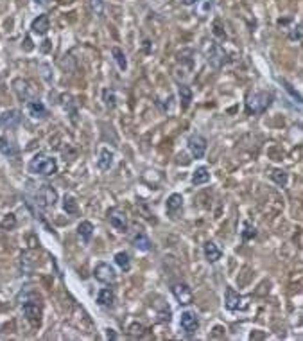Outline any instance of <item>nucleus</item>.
Masks as SVG:
<instances>
[{
	"instance_id": "19",
	"label": "nucleus",
	"mask_w": 303,
	"mask_h": 341,
	"mask_svg": "<svg viewBox=\"0 0 303 341\" xmlns=\"http://www.w3.org/2000/svg\"><path fill=\"white\" fill-rule=\"evenodd\" d=\"M131 244L136 248V250H140V251H151V250H153V243H151V239L144 232L135 233V235H133V239H131Z\"/></svg>"
},
{
	"instance_id": "27",
	"label": "nucleus",
	"mask_w": 303,
	"mask_h": 341,
	"mask_svg": "<svg viewBox=\"0 0 303 341\" xmlns=\"http://www.w3.org/2000/svg\"><path fill=\"white\" fill-rule=\"evenodd\" d=\"M102 101H104V106L106 108H115L117 106V94L115 90H112V88H104L102 90Z\"/></svg>"
},
{
	"instance_id": "14",
	"label": "nucleus",
	"mask_w": 303,
	"mask_h": 341,
	"mask_svg": "<svg viewBox=\"0 0 303 341\" xmlns=\"http://www.w3.org/2000/svg\"><path fill=\"white\" fill-rule=\"evenodd\" d=\"M113 160H115V153L108 147H101L97 154V167L99 171H109L113 165Z\"/></svg>"
},
{
	"instance_id": "30",
	"label": "nucleus",
	"mask_w": 303,
	"mask_h": 341,
	"mask_svg": "<svg viewBox=\"0 0 303 341\" xmlns=\"http://www.w3.org/2000/svg\"><path fill=\"white\" fill-rule=\"evenodd\" d=\"M240 237H242V241H251L257 237V228H255L251 223H244L242 225V230H240Z\"/></svg>"
},
{
	"instance_id": "33",
	"label": "nucleus",
	"mask_w": 303,
	"mask_h": 341,
	"mask_svg": "<svg viewBox=\"0 0 303 341\" xmlns=\"http://www.w3.org/2000/svg\"><path fill=\"white\" fill-rule=\"evenodd\" d=\"M303 38V23H296L289 29V40H301Z\"/></svg>"
},
{
	"instance_id": "20",
	"label": "nucleus",
	"mask_w": 303,
	"mask_h": 341,
	"mask_svg": "<svg viewBox=\"0 0 303 341\" xmlns=\"http://www.w3.org/2000/svg\"><path fill=\"white\" fill-rule=\"evenodd\" d=\"M113 302H115V293H113L112 287H102L97 293V304L101 307H112Z\"/></svg>"
},
{
	"instance_id": "36",
	"label": "nucleus",
	"mask_w": 303,
	"mask_h": 341,
	"mask_svg": "<svg viewBox=\"0 0 303 341\" xmlns=\"http://www.w3.org/2000/svg\"><path fill=\"white\" fill-rule=\"evenodd\" d=\"M213 8V0H203V6H201V15H206L210 9Z\"/></svg>"
},
{
	"instance_id": "7",
	"label": "nucleus",
	"mask_w": 303,
	"mask_h": 341,
	"mask_svg": "<svg viewBox=\"0 0 303 341\" xmlns=\"http://www.w3.org/2000/svg\"><path fill=\"white\" fill-rule=\"evenodd\" d=\"M180 327L187 336H192L199 329V316L194 311H183L180 314Z\"/></svg>"
},
{
	"instance_id": "4",
	"label": "nucleus",
	"mask_w": 303,
	"mask_h": 341,
	"mask_svg": "<svg viewBox=\"0 0 303 341\" xmlns=\"http://www.w3.org/2000/svg\"><path fill=\"white\" fill-rule=\"evenodd\" d=\"M225 307L228 309L230 312H237V311H246L247 309V300L242 295L235 291L233 287H226L225 291Z\"/></svg>"
},
{
	"instance_id": "15",
	"label": "nucleus",
	"mask_w": 303,
	"mask_h": 341,
	"mask_svg": "<svg viewBox=\"0 0 303 341\" xmlns=\"http://www.w3.org/2000/svg\"><path fill=\"white\" fill-rule=\"evenodd\" d=\"M49 29H50V20L47 15H38L33 20V23H31V31L34 34H38V36H45L49 33Z\"/></svg>"
},
{
	"instance_id": "35",
	"label": "nucleus",
	"mask_w": 303,
	"mask_h": 341,
	"mask_svg": "<svg viewBox=\"0 0 303 341\" xmlns=\"http://www.w3.org/2000/svg\"><path fill=\"white\" fill-rule=\"evenodd\" d=\"M129 334H131V336H142L144 334V325L142 323H133V325H129Z\"/></svg>"
},
{
	"instance_id": "6",
	"label": "nucleus",
	"mask_w": 303,
	"mask_h": 341,
	"mask_svg": "<svg viewBox=\"0 0 303 341\" xmlns=\"http://www.w3.org/2000/svg\"><path fill=\"white\" fill-rule=\"evenodd\" d=\"M106 218H108L109 225H112L117 232H120V233L127 232V216H126V212H122L120 208L113 206V208H108Z\"/></svg>"
},
{
	"instance_id": "1",
	"label": "nucleus",
	"mask_w": 303,
	"mask_h": 341,
	"mask_svg": "<svg viewBox=\"0 0 303 341\" xmlns=\"http://www.w3.org/2000/svg\"><path fill=\"white\" fill-rule=\"evenodd\" d=\"M274 101L273 92L269 90H255L250 92L246 97V113L247 115H260V113L267 112Z\"/></svg>"
},
{
	"instance_id": "18",
	"label": "nucleus",
	"mask_w": 303,
	"mask_h": 341,
	"mask_svg": "<svg viewBox=\"0 0 303 341\" xmlns=\"http://www.w3.org/2000/svg\"><path fill=\"white\" fill-rule=\"evenodd\" d=\"M0 153L4 156H16L18 154V146L15 144V140H11L9 137H0Z\"/></svg>"
},
{
	"instance_id": "2",
	"label": "nucleus",
	"mask_w": 303,
	"mask_h": 341,
	"mask_svg": "<svg viewBox=\"0 0 303 341\" xmlns=\"http://www.w3.org/2000/svg\"><path fill=\"white\" fill-rule=\"evenodd\" d=\"M27 171L31 174H36V176H52V174L58 173V162L54 156L38 153L29 160Z\"/></svg>"
},
{
	"instance_id": "5",
	"label": "nucleus",
	"mask_w": 303,
	"mask_h": 341,
	"mask_svg": "<svg viewBox=\"0 0 303 341\" xmlns=\"http://www.w3.org/2000/svg\"><path fill=\"white\" fill-rule=\"evenodd\" d=\"M34 199H36V205L43 206V208H49V206H54L58 201V192L54 187L50 185H40L38 192L34 194Z\"/></svg>"
},
{
	"instance_id": "8",
	"label": "nucleus",
	"mask_w": 303,
	"mask_h": 341,
	"mask_svg": "<svg viewBox=\"0 0 303 341\" xmlns=\"http://www.w3.org/2000/svg\"><path fill=\"white\" fill-rule=\"evenodd\" d=\"M22 312H23V316H25V320L27 322L31 323V325H40V322H41V305L38 304V302H34V300H27V302H23L22 304Z\"/></svg>"
},
{
	"instance_id": "21",
	"label": "nucleus",
	"mask_w": 303,
	"mask_h": 341,
	"mask_svg": "<svg viewBox=\"0 0 303 341\" xmlns=\"http://www.w3.org/2000/svg\"><path fill=\"white\" fill-rule=\"evenodd\" d=\"M190 181L194 185H205V183H208L210 181V171H208V167H205V165H201V167H198L192 173V176H190Z\"/></svg>"
},
{
	"instance_id": "26",
	"label": "nucleus",
	"mask_w": 303,
	"mask_h": 341,
	"mask_svg": "<svg viewBox=\"0 0 303 341\" xmlns=\"http://www.w3.org/2000/svg\"><path fill=\"white\" fill-rule=\"evenodd\" d=\"M115 264L124 271L131 270V259H129V255H127L126 251H119V253H115Z\"/></svg>"
},
{
	"instance_id": "32",
	"label": "nucleus",
	"mask_w": 303,
	"mask_h": 341,
	"mask_svg": "<svg viewBox=\"0 0 303 341\" xmlns=\"http://www.w3.org/2000/svg\"><path fill=\"white\" fill-rule=\"evenodd\" d=\"M280 83H282V85H284V88L289 92V94H291V97L294 99L296 102H299V104H303V97L298 94V92L294 90V88H292V85H291V83H289V81H285V79H280Z\"/></svg>"
},
{
	"instance_id": "12",
	"label": "nucleus",
	"mask_w": 303,
	"mask_h": 341,
	"mask_svg": "<svg viewBox=\"0 0 303 341\" xmlns=\"http://www.w3.org/2000/svg\"><path fill=\"white\" fill-rule=\"evenodd\" d=\"M22 122V113L20 110H6V112L0 113V127H4V129H13L16 127L18 124Z\"/></svg>"
},
{
	"instance_id": "22",
	"label": "nucleus",
	"mask_w": 303,
	"mask_h": 341,
	"mask_svg": "<svg viewBox=\"0 0 303 341\" xmlns=\"http://www.w3.org/2000/svg\"><path fill=\"white\" fill-rule=\"evenodd\" d=\"M178 97H180V106H181V110H187L188 106H190V102H192V97H194V94H192V90L187 87V85H180V87H178Z\"/></svg>"
},
{
	"instance_id": "13",
	"label": "nucleus",
	"mask_w": 303,
	"mask_h": 341,
	"mask_svg": "<svg viewBox=\"0 0 303 341\" xmlns=\"http://www.w3.org/2000/svg\"><path fill=\"white\" fill-rule=\"evenodd\" d=\"M27 113H29L33 119L43 120V119H47V115H49V110H47V106L41 101L31 99V101H27Z\"/></svg>"
},
{
	"instance_id": "3",
	"label": "nucleus",
	"mask_w": 303,
	"mask_h": 341,
	"mask_svg": "<svg viewBox=\"0 0 303 341\" xmlns=\"http://www.w3.org/2000/svg\"><path fill=\"white\" fill-rule=\"evenodd\" d=\"M205 54H206V61H208L213 68H221L228 63V54H226L225 49H223L219 43H215L213 40L206 43Z\"/></svg>"
},
{
	"instance_id": "23",
	"label": "nucleus",
	"mask_w": 303,
	"mask_h": 341,
	"mask_svg": "<svg viewBox=\"0 0 303 341\" xmlns=\"http://www.w3.org/2000/svg\"><path fill=\"white\" fill-rule=\"evenodd\" d=\"M77 233H79V237H81L82 243L88 244L92 239V235H94V225H92L90 221H81L77 225Z\"/></svg>"
},
{
	"instance_id": "38",
	"label": "nucleus",
	"mask_w": 303,
	"mask_h": 341,
	"mask_svg": "<svg viewBox=\"0 0 303 341\" xmlns=\"http://www.w3.org/2000/svg\"><path fill=\"white\" fill-rule=\"evenodd\" d=\"M34 4H38V6H47L49 4V0H33Z\"/></svg>"
},
{
	"instance_id": "31",
	"label": "nucleus",
	"mask_w": 303,
	"mask_h": 341,
	"mask_svg": "<svg viewBox=\"0 0 303 341\" xmlns=\"http://www.w3.org/2000/svg\"><path fill=\"white\" fill-rule=\"evenodd\" d=\"M90 9L99 18L104 16V0H90Z\"/></svg>"
},
{
	"instance_id": "28",
	"label": "nucleus",
	"mask_w": 303,
	"mask_h": 341,
	"mask_svg": "<svg viewBox=\"0 0 303 341\" xmlns=\"http://www.w3.org/2000/svg\"><path fill=\"white\" fill-rule=\"evenodd\" d=\"M112 54H113V60H115L117 67H119L120 70H126V68H127L126 54H124L122 50L119 49V47H113V49H112Z\"/></svg>"
},
{
	"instance_id": "16",
	"label": "nucleus",
	"mask_w": 303,
	"mask_h": 341,
	"mask_svg": "<svg viewBox=\"0 0 303 341\" xmlns=\"http://www.w3.org/2000/svg\"><path fill=\"white\" fill-rule=\"evenodd\" d=\"M203 253H205V259L208 260L210 264L217 263V260L223 257V250L215 243H212V241L203 244Z\"/></svg>"
},
{
	"instance_id": "29",
	"label": "nucleus",
	"mask_w": 303,
	"mask_h": 341,
	"mask_svg": "<svg viewBox=\"0 0 303 341\" xmlns=\"http://www.w3.org/2000/svg\"><path fill=\"white\" fill-rule=\"evenodd\" d=\"M63 210L67 212V214H77V210H79V206H77V201H75L72 196H65L63 198Z\"/></svg>"
},
{
	"instance_id": "10",
	"label": "nucleus",
	"mask_w": 303,
	"mask_h": 341,
	"mask_svg": "<svg viewBox=\"0 0 303 341\" xmlns=\"http://www.w3.org/2000/svg\"><path fill=\"white\" fill-rule=\"evenodd\" d=\"M171 291L180 305H188V304H192V300H194V293H192V289L188 287L185 282H178V284H174L171 287Z\"/></svg>"
},
{
	"instance_id": "11",
	"label": "nucleus",
	"mask_w": 303,
	"mask_h": 341,
	"mask_svg": "<svg viewBox=\"0 0 303 341\" xmlns=\"http://www.w3.org/2000/svg\"><path fill=\"white\" fill-rule=\"evenodd\" d=\"M187 147L194 158H203L206 153V139L199 133H194L187 139Z\"/></svg>"
},
{
	"instance_id": "24",
	"label": "nucleus",
	"mask_w": 303,
	"mask_h": 341,
	"mask_svg": "<svg viewBox=\"0 0 303 341\" xmlns=\"http://www.w3.org/2000/svg\"><path fill=\"white\" fill-rule=\"evenodd\" d=\"M13 88H15L20 101H27V99H29V83L27 81H23V79H15V81H13Z\"/></svg>"
},
{
	"instance_id": "37",
	"label": "nucleus",
	"mask_w": 303,
	"mask_h": 341,
	"mask_svg": "<svg viewBox=\"0 0 303 341\" xmlns=\"http://www.w3.org/2000/svg\"><path fill=\"white\" fill-rule=\"evenodd\" d=\"M181 4L183 6H196V4H199V0H181Z\"/></svg>"
},
{
	"instance_id": "34",
	"label": "nucleus",
	"mask_w": 303,
	"mask_h": 341,
	"mask_svg": "<svg viewBox=\"0 0 303 341\" xmlns=\"http://www.w3.org/2000/svg\"><path fill=\"white\" fill-rule=\"evenodd\" d=\"M0 226H2V228H6V230L15 228V226H16V219H15V216H13V214H8V216H6L4 221H0Z\"/></svg>"
},
{
	"instance_id": "17",
	"label": "nucleus",
	"mask_w": 303,
	"mask_h": 341,
	"mask_svg": "<svg viewBox=\"0 0 303 341\" xmlns=\"http://www.w3.org/2000/svg\"><path fill=\"white\" fill-rule=\"evenodd\" d=\"M165 208H167V212L171 216L178 214L181 208H183V196L178 194V192H174V194H171L167 198V203H165Z\"/></svg>"
},
{
	"instance_id": "9",
	"label": "nucleus",
	"mask_w": 303,
	"mask_h": 341,
	"mask_svg": "<svg viewBox=\"0 0 303 341\" xmlns=\"http://www.w3.org/2000/svg\"><path fill=\"white\" fill-rule=\"evenodd\" d=\"M94 277L95 280L102 282V284H113V282L117 280L115 268L108 263H99L97 266L94 268Z\"/></svg>"
},
{
	"instance_id": "25",
	"label": "nucleus",
	"mask_w": 303,
	"mask_h": 341,
	"mask_svg": "<svg viewBox=\"0 0 303 341\" xmlns=\"http://www.w3.org/2000/svg\"><path fill=\"white\" fill-rule=\"evenodd\" d=\"M269 178L277 185H280V187H285L287 181H289V176H287V173H285L284 169H273V171L269 173Z\"/></svg>"
}]
</instances>
